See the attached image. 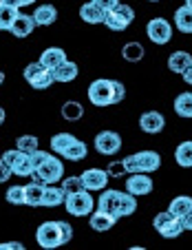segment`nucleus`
<instances>
[{
  "instance_id": "1",
  "label": "nucleus",
  "mask_w": 192,
  "mask_h": 250,
  "mask_svg": "<svg viewBox=\"0 0 192 250\" xmlns=\"http://www.w3.org/2000/svg\"><path fill=\"white\" fill-rule=\"evenodd\" d=\"M97 208L108 212L111 217L122 219L137 210V199L128 190L126 193H122V190H104L97 199Z\"/></svg>"
},
{
  "instance_id": "2",
  "label": "nucleus",
  "mask_w": 192,
  "mask_h": 250,
  "mask_svg": "<svg viewBox=\"0 0 192 250\" xmlns=\"http://www.w3.org/2000/svg\"><path fill=\"white\" fill-rule=\"evenodd\" d=\"M126 175L131 173H155L161 166V155L157 151H139L135 155L124 157Z\"/></svg>"
},
{
  "instance_id": "3",
  "label": "nucleus",
  "mask_w": 192,
  "mask_h": 250,
  "mask_svg": "<svg viewBox=\"0 0 192 250\" xmlns=\"http://www.w3.org/2000/svg\"><path fill=\"white\" fill-rule=\"evenodd\" d=\"M64 175V166H62V160L49 155L42 164L33 170V182H40V184H58Z\"/></svg>"
},
{
  "instance_id": "4",
  "label": "nucleus",
  "mask_w": 192,
  "mask_h": 250,
  "mask_svg": "<svg viewBox=\"0 0 192 250\" xmlns=\"http://www.w3.org/2000/svg\"><path fill=\"white\" fill-rule=\"evenodd\" d=\"M64 208L69 215H73V217H86V215H91V210L95 208V202H93L89 190L82 188V190H77V193L66 195Z\"/></svg>"
},
{
  "instance_id": "5",
  "label": "nucleus",
  "mask_w": 192,
  "mask_h": 250,
  "mask_svg": "<svg viewBox=\"0 0 192 250\" xmlns=\"http://www.w3.org/2000/svg\"><path fill=\"white\" fill-rule=\"evenodd\" d=\"M2 162L11 168V175L16 177H31L33 175V164H31V155L18 148H11V151L2 153Z\"/></svg>"
},
{
  "instance_id": "6",
  "label": "nucleus",
  "mask_w": 192,
  "mask_h": 250,
  "mask_svg": "<svg viewBox=\"0 0 192 250\" xmlns=\"http://www.w3.org/2000/svg\"><path fill=\"white\" fill-rule=\"evenodd\" d=\"M133 20H135V11H133V7L122 5V2H117L111 11L104 14V24H106L111 31H124Z\"/></svg>"
},
{
  "instance_id": "7",
  "label": "nucleus",
  "mask_w": 192,
  "mask_h": 250,
  "mask_svg": "<svg viewBox=\"0 0 192 250\" xmlns=\"http://www.w3.org/2000/svg\"><path fill=\"white\" fill-rule=\"evenodd\" d=\"M36 241H38V246H42L44 250H53V248H58V246H64V241H62L60 222L40 224V228L36 230Z\"/></svg>"
},
{
  "instance_id": "8",
  "label": "nucleus",
  "mask_w": 192,
  "mask_h": 250,
  "mask_svg": "<svg viewBox=\"0 0 192 250\" xmlns=\"http://www.w3.org/2000/svg\"><path fill=\"white\" fill-rule=\"evenodd\" d=\"M24 80L29 82V86H33L36 91H42V89H49V86L53 84V76L51 71L44 69L40 62H31V64L24 66L22 71Z\"/></svg>"
},
{
  "instance_id": "9",
  "label": "nucleus",
  "mask_w": 192,
  "mask_h": 250,
  "mask_svg": "<svg viewBox=\"0 0 192 250\" xmlns=\"http://www.w3.org/2000/svg\"><path fill=\"white\" fill-rule=\"evenodd\" d=\"M153 226H155V230L159 232L161 237H166V239H174V237H179L183 232L181 219L174 217L170 210L159 212V215L153 219Z\"/></svg>"
},
{
  "instance_id": "10",
  "label": "nucleus",
  "mask_w": 192,
  "mask_h": 250,
  "mask_svg": "<svg viewBox=\"0 0 192 250\" xmlns=\"http://www.w3.org/2000/svg\"><path fill=\"white\" fill-rule=\"evenodd\" d=\"M89 100L95 106H111L113 104V80H106V78H99V80L91 82L89 86Z\"/></svg>"
},
{
  "instance_id": "11",
  "label": "nucleus",
  "mask_w": 192,
  "mask_h": 250,
  "mask_svg": "<svg viewBox=\"0 0 192 250\" xmlns=\"http://www.w3.org/2000/svg\"><path fill=\"white\" fill-rule=\"evenodd\" d=\"M146 36L155 44H168L173 40V24L166 18H153L146 24Z\"/></svg>"
},
{
  "instance_id": "12",
  "label": "nucleus",
  "mask_w": 192,
  "mask_h": 250,
  "mask_svg": "<svg viewBox=\"0 0 192 250\" xmlns=\"http://www.w3.org/2000/svg\"><path fill=\"white\" fill-rule=\"evenodd\" d=\"M122 148V137L115 131H102L95 135V151L102 155H115Z\"/></svg>"
},
{
  "instance_id": "13",
  "label": "nucleus",
  "mask_w": 192,
  "mask_h": 250,
  "mask_svg": "<svg viewBox=\"0 0 192 250\" xmlns=\"http://www.w3.org/2000/svg\"><path fill=\"white\" fill-rule=\"evenodd\" d=\"M80 180H82V186H84L89 193H95V190H104L108 184V177L106 170L104 168H86L84 173L80 175Z\"/></svg>"
},
{
  "instance_id": "14",
  "label": "nucleus",
  "mask_w": 192,
  "mask_h": 250,
  "mask_svg": "<svg viewBox=\"0 0 192 250\" xmlns=\"http://www.w3.org/2000/svg\"><path fill=\"white\" fill-rule=\"evenodd\" d=\"M126 190L135 197L139 195H148L153 193V180L148 173H131V177L126 180Z\"/></svg>"
},
{
  "instance_id": "15",
  "label": "nucleus",
  "mask_w": 192,
  "mask_h": 250,
  "mask_svg": "<svg viewBox=\"0 0 192 250\" xmlns=\"http://www.w3.org/2000/svg\"><path fill=\"white\" fill-rule=\"evenodd\" d=\"M166 126V118L159 113V111H146L139 118V128L148 135H155V133H161Z\"/></svg>"
},
{
  "instance_id": "16",
  "label": "nucleus",
  "mask_w": 192,
  "mask_h": 250,
  "mask_svg": "<svg viewBox=\"0 0 192 250\" xmlns=\"http://www.w3.org/2000/svg\"><path fill=\"white\" fill-rule=\"evenodd\" d=\"M33 29H36L33 16L20 14V11H18V16H16V20H14V24H11L9 31L14 33L16 38H27V36H31V33H33Z\"/></svg>"
},
{
  "instance_id": "17",
  "label": "nucleus",
  "mask_w": 192,
  "mask_h": 250,
  "mask_svg": "<svg viewBox=\"0 0 192 250\" xmlns=\"http://www.w3.org/2000/svg\"><path fill=\"white\" fill-rule=\"evenodd\" d=\"M89 222H91V228H93V230L106 232V230H111V228L117 224V219L111 217L108 212H104V210H99V208H97V210H91Z\"/></svg>"
},
{
  "instance_id": "18",
  "label": "nucleus",
  "mask_w": 192,
  "mask_h": 250,
  "mask_svg": "<svg viewBox=\"0 0 192 250\" xmlns=\"http://www.w3.org/2000/svg\"><path fill=\"white\" fill-rule=\"evenodd\" d=\"M64 60H66V51H64V49L49 47V49H44V51H42V56H40V60H38V62H40L44 69L53 71L58 64H62Z\"/></svg>"
},
{
  "instance_id": "19",
  "label": "nucleus",
  "mask_w": 192,
  "mask_h": 250,
  "mask_svg": "<svg viewBox=\"0 0 192 250\" xmlns=\"http://www.w3.org/2000/svg\"><path fill=\"white\" fill-rule=\"evenodd\" d=\"M77 64L71 60H64L62 64H58L56 69L51 71V76H53V82H73L75 78H77Z\"/></svg>"
},
{
  "instance_id": "20",
  "label": "nucleus",
  "mask_w": 192,
  "mask_h": 250,
  "mask_svg": "<svg viewBox=\"0 0 192 250\" xmlns=\"http://www.w3.org/2000/svg\"><path fill=\"white\" fill-rule=\"evenodd\" d=\"M31 16H33L36 27H51L58 20V9L53 5H42V7H38Z\"/></svg>"
},
{
  "instance_id": "21",
  "label": "nucleus",
  "mask_w": 192,
  "mask_h": 250,
  "mask_svg": "<svg viewBox=\"0 0 192 250\" xmlns=\"http://www.w3.org/2000/svg\"><path fill=\"white\" fill-rule=\"evenodd\" d=\"M64 190L58 188L56 184H44V190H42V204L40 206H47V208H56L64 202Z\"/></svg>"
},
{
  "instance_id": "22",
  "label": "nucleus",
  "mask_w": 192,
  "mask_h": 250,
  "mask_svg": "<svg viewBox=\"0 0 192 250\" xmlns=\"http://www.w3.org/2000/svg\"><path fill=\"white\" fill-rule=\"evenodd\" d=\"M60 155L66 157V160H71V162H80V160H84V157L89 155V146H86L82 140H77V137H75V140L71 142L69 146L60 153Z\"/></svg>"
},
{
  "instance_id": "23",
  "label": "nucleus",
  "mask_w": 192,
  "mask_h": 250,
  "mask_svg": "<svg viewBox=\"0 0 192 250\" xmlns=\"http://www.w3.org/2000/svg\"><path fill=\"white\" fill-rule=\"evenodd\" d=\"M80 18L86 24H102L104 22V11L99 9L95 2H84L80 7Z\"/></svg>"
},
{
  "instance_id": "24",
  "label": "nucleus",
  "mask_w": 192,
  "mask_h": 250,
  "mask_svg": "<svg viewBox=\"0 0 192 250\" xmlns=\"http://www.w3.org/2000/svg\"><path fill=\"white\" fill-rule=\"evenodd\" d=\"M174 24L181 33H192V7L183 5L174 11Z\"/></svg>"
},
{
  "instance_id": "25",
  "label": "nucleus",
  "mask_w": 192,
  "mask_h": 250,
  "mask_svg": "<svg viewBox=\"0 0 192 250\" xmlns=\"http://www.w3.org/2000/svg\"><path fill=\"white\" fill-rule=\"evenodd\" d=\"M22 188H24V204H29V206H40V204H42L44 184H40V182H31V184L22 186Z\"/></svg>"
},
{
  "instance_id": "26",
  "label": "nucleus",
  "mask_w": 192,
  "mask_h": 250,
  "mask_svg": "<svg viewBox=\"0 0 192 250\" xmlns=\"http://www.w3.org/2000/svg\"><path fill=\"white\" fill-rule=\"evenodd\" d=\"M188 66H192V56L188 51H174L173 56L168 58V69L174 71V73H181Z\"/></svg>"
},
{
  "instance_id": "27",
  "label": "nucleus",
  "mask_w": 192,
  "mask_h": 250,
  "mask_svg": "<svg viewBox=\"0 0 192 250\" xmlns=\"http://www.w3.org/2000/svg\"><path fill=\"white\" fill-rule=\"evenodd\" d=\"M174 113L186 120L192 118V93L183 91V93L177 95V100H174Z\"/></svg>"
},
{
  "instance_id": "28",
  "label": "nucleus",
  "mask_w": 192,
  "mask_h": 250,
  "mask_svg": "<svg viewBox=\"0 0 192 250\" xmlns=\"http://www.w3.org/2000/svg\"><path fill=\"white\" fill-rule=\"evenodd\" d=\"M168 210L173 212L174 217H183V215H190V212H192V199L188 197V195H179V197H174L173 202H170Z\"/></svg>"
},
{
  "instance_id": "29",
  "label": "nucleus",
  "mask_w": 192,
  "mask_h": 250,
  "mask_svg": "<svg viewBox=\"0 0 192 250\" xmlns=\"http://www.w3.org/2000/svg\"><path fill=\"white\" fill-rule=\"evenodd\" d=\"M62 118L66 120V122H77V120L84 115V106H82L80 102H75V100H69V102L62 104Z\"/></svg>"
},
{
  "instance_id": "30",
  "label": "nucleus",
  "mask_w": 192,
  "mask_h": 250,
  "mask_svg": "<svg viewBox=\"0 0 192 250\" xmlns=\"http://www.w3.org/2000/svg\"><path fill=\"white\" fill-rule=\"evenodd\" d=\"M174 160H177L179 166H183V168H190L192 166V142L186 140L181 142L177 146V151H174Z\"/></svg>"
},
{
  "instance_id": "31",
  "label": "nucleus",
  "mask_w": 192,
  "mask_h": 250,
  "mask_svg": "<svg viewBox=\"0 0 192 250\" xmlns=\"http://www.w3.org/2000/svg\"><path fill=\"white\" fill-rule=\"evenodd\" d=\"M122 56H124V60H126V62L144 60V56H146L144 44H141V42H126V44H124V49H122Z\"/></svg>"
},
{
  "instance_id": "32",
  "label": "nucleus",
  "mask_w": 192,
  "mask_h": 250,
  "mask_svg": "<svg viewBox=\"0 0 192 250\" xmlns=\"http://www.w3.org/2000/svg\"><path fill=\"white\" fill-rule=\"evenodd\" d=\"M16 16H18V9L5 5V2H0V31H9Z\"/></svg>"
},
{
  "instance_id": "33",
  "label": "nucleus",
  "mask_w": 192,
  "mask_h": 250,
  "mask_svg": "<svg viewBox=\"0 0 192 250\" xmlns=\"http://www.w3.org/2000/svg\"><path fill=\"white\" fill-rule=\"evenodd\" d=\"M73 140H75V135H71V133H58V135L51 137V151L60 155V153L64 151V148L69 146Z\"/></svg>"
},
{
  "instance_id": "34",
  "label": "nucleus",
  "mask_w": 192,
  "mask_h": 250,
  "mask_svg": "<svg viewBox=\"0 0 192 250\" xmlns=\"http://www.w3.org/2000/svg\"><path fill=\"white\" fill-rule=\"evenodd\" d=\"M16 148L18 151H24V153H33L38 146V137L36 135H20L18 140H16Z\"/></svg>"
},
{
  "instance_id": "35",
  "label": "nucleus",
  "mask_w": 192,
  "mask_h": 250,
  "mask_svg": "<svg viewBox=\"0 0 192 250\" xmlns=\"http://www.w3.org/2000/svg\"><path fill=\"white\" fill-rule=\"evenodd\" d=\"M5 199L14 206H22L24 204V188L22 186H9V190L5 193Z\"/></svg>"
},
{
  "instance_id": "36",
  "label": "nucleus",
  "mask_w": 192,
  "mask_h": 250,
  "mask_svg": "<svg viewBox=\"0 0 192 250\" xmlns=\"http://www.w3.org/2000/svg\"><path fill=\"white\" fill-rule=\"evenodd\" d=\"M82 188H84V186H82L80 177H66V180H62V190H64V195L77 193V190H82Z\"/></svg>"
},
{
  "instance_id": "37",
  "label": "nucleus",
  "mask_w": 192,
  "mask_h": 250,
  "mask_svg": "<svg viewBox=\"0 0 192 250\" xmlns=\"http://www.w3.org/2000/svg\"><path fill=\"white\" fill-rule=\"evenodd\" d=\"M106 175L108 177H122V175H126V166H124V160L122 162H111L106 168Z\"/></svg>"
},
{
  "instance_id": "38",
  "label": "nucleus",
  "mask_w": 192,
  "mask_h": 250,
  "mask_svg": "<svg viewBox=\"0 0 192 250\" xmlns=\"http://www.w3.org/2000/svg\"><path fill=\"white\" fill-rule=\"evenodd\" d=\"M124 98H126V89H124V84L117 82V80H113V104H119Z\"/></svg>"
},
{
  "instance_id": "39",
  "label": "nucleus",
  "mask_w": 192,
  "mask_h": 250,
  "mask_svg": "<svg viewBox=\"0 0 192 250\" xmlns=\"http://www.w3.org/2000/svg\"><path fill=\"white\" fill-rule=\"evenodd\" d=\"M29 155H31V164H33V170H36L38 166H40L44 160H47L49 155H51V153H47V151H40V148H36V151H33V153H29Z\"/></svg>"
},
{
  "instance_id": "40",
  "label": "nucleus",
  "mask_w": 192,
  "mask_h": 250,
  "mask_svg": "<svg viewBox=\"0 0 192 250\" xmlns=\"http://www.w3.org/2000/svg\"><path fill=\"white\" fill-rule=\"evenodd\" d=\"M60 230H62V241H64V244H69V241L73 239V228H71V224L60 222Z\"/></svg>"
},
{
  "instance_id": "41",
  "label": "nucleus",
  "mask_w": 192,
  "mask_h": 250,
  "mask_svg": "<svg viewBox=\"0 0 192 250\" xmlns=\"http://www.w3.org/2000/svg\"><path fill=\"white\" fill-rule=\"evenodd\" d=\"M91 2H95V5H97V7H99V9H102V11H104V14H106V11H111V9H113V7L117 5L119 0H91Z\"/></svg>"
},
{
  "instance_id": "42",
  "label": "nucleus",
  "mask_w": 192,
  "mask_h": 250,
  "mask_svg": "<svg viewBox=\"0 0 192 250\" xmlns=\"http://www.w3.org/2000/svg\"><path fill=\"white\" fill-rule=\"evenodd\" d=\"M11 177V168L5 164V162L0 160V184H5V182H9Z\"/></svg>"
},
{
  "instance_id": "43",
  "label": "nucleus",
  "mask_w": 192,
  "mask_h": 250,
  "mask_svg": "<svg viewBox=\"0 0 192 250\" xmlns=\"http://www.w3.org/2000/svg\"><path fill=\"white\" fill-rule=\"evenodd\" d=\"M24 246L20 241H2L0 244V250H22Z\"/></svg>"
},
{
  "instance_id": "44",
  "label": "nucleus",
  "mask_w": 192,
  "mask_h": 250,
  "mask_svg": "<svg viewBox=\"0 0 192 250\" xmlns=\"http://www.w3.org/2000/svg\"><path fill=\"white\" fill-rule=\"evenodd\" d=\"M0 2H5V5L14 7V9H18V11H20V7H22V0H0Z\"/></svg>"
},
{
  "instance_id": "45",
  "label": "nucleus",
  "mask_w": 192,
  "mask_h": 250,
  "mask_svg": "<svg viewBox=\"0 0 192 250\" xmlns=\"http://www.w3.org/2000/svg\"><path fill=\"white\" fill-rule=\"evenodd\" d=\"M5 122V109H2V106H0V124Z\"/></svg>"
},
{
  "instance_id": "46",
  "label": "nucleus",
  "mask_w": 192,
  "mask_h": 250,
  "mask_svg": "<svg viewBox=\"0 0 192 250\" xmlns=\"http://www.w3.org/2000/svg\"><path fill=\"white\" fill-rule=\"evenodd\" d=\"M36 0H22V7H27V5H33Z\"/></svg>"
},
{
  "instance_id": "47",
  "label": "nucleus",
  "mask_w": 192,
  "mask_h": 250,
  "mask_svg": "<svg viewBox=\"0 0 192 250\" xmlns=\"http://www.w3.org/2000/svg\"><path fill=\"white\" fill-rule=\"evenodd\" d=\"M2 82H5V73L0 71V86H2Z\"/></svg>"
},
{
  "instance_id": "48",
  "label": "nucleus",
  "mask_w": 192,
  "mask_h": 250,
  "mask_svg": "<svg viewBox=\"0 0 192 250\" xmlns=\"http://www.w3.org/2000/svg\"><path fill=\"white\" fill-rule=\"evenodd\" d=\"M186 5H188V7H192V0H186Z\"/></svg>"
},
{
  "instance_id": "49",
  "label": "nucleus",
  "mask_w": 192,
  "mask_h": 250,
  "mask_svg": "<svg viewBox=\"0 0 192 250\" xmlns=\"http://www.w3.org/2000/svg\"><path fill=\"white\" fill-rule=\"evenodd\" d=\"M150 2H159V0H150Z\"/></svg>"
}]
</instances>
